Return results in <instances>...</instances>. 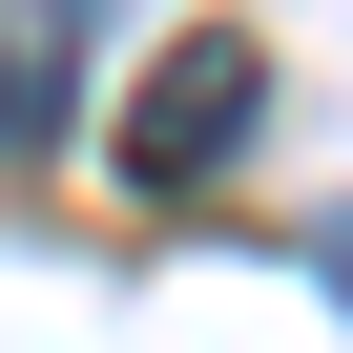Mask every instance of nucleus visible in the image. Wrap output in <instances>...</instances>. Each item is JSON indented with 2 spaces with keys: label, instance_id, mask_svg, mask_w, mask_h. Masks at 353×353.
I'll use <instances>...</instances> for the list:
<instances>
[{
  "label": "nucleus",
  "instance_id": "obj_1",
  "mask_svg": "<svg viewBox=\"0 0 353 353\" xmlns=\"http://www.w3.org/2000/svg\"><path fill=\"white\" fill-rule=\"evenodd\" d=\"M250 125H270V63H250L229 21H188V42L145 63V104H125V188H229Z\"/></svg>",
  "mask_w": 353,
  "mask_h": 353
},
{
  "label": "nucleus",
  "instance_id": "obj_2",
  "mask_svg": "<svg viewBox=\"0 0 353 353\" xmlns=\"http://www.w3.org/2000/svg\"><path fill=\"white\" fill-rule=\"evenodd\" d=\"M125 21V0H0V166L21 145H63V104H83V42Z\"/></svg>",
  "mask_w": 353,
  "mask_h": 353
},
{
  "label": "nucleus",
  "instance_id": "obj_3",
  "mask_svg": "<svg viewBox=\"0 0 353 353\" xmlns=\"http://www.w3.org/2000/svg\"><path fill=\"white\" fill-rule=\"evenodd\" d=\"M312 270H332V312H353V208H332V229H312Z\"/></svg>",
  "mask_w": 353,
  "mask_h": 353
}]
</instances>
